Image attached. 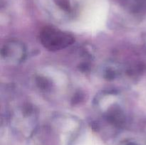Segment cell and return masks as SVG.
I'll return each instance as SVG.
<instances>
[{
  "instance_id": "obj_1",
  "label": "cell",
  "mask_w": 146,
  "mask_h": 145,
  "mask_svg": "<svg viewBox=\"0 0 146 145\" xmlns=\"http://www.w3.org/2000/svg\"><path fill=\"white\" fill-rule=\"evenodd\" d=\"M40 41L49 51H59L74 44V38L68 33L46 26L40 32Z\"/></svg>"
},
{
  "instance_id": "obj_2",
  "label": "cell",
  "mask_w": 146,
  "mask_h": 145,
  "mask_svg": "<svg viewBox=\"0 0 146 145\" xmlns=\"http://www.w3.org/2000/svg\"><path fill=\"white\" fill-rule=\"evenodd\" d=\"M1 54L2 59L6 62L19 63L24 60L26 48L19 41H10L3 45Z\"/></svg>"
}]
</instances>
